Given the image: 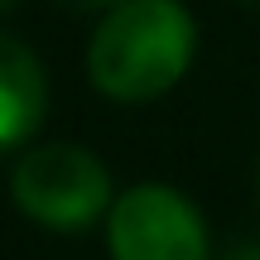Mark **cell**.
Listing matches in <instances>:
<instances>
[{
	"label": "cell",
	"mask_w": 260,
	"mask_h": 260,
	"mask_svg": "<svg viewBox=\"0 0 260 260\" xmlns=\"http://www.w3.org/2000/svg\"><path fill=\"white\" fill-rule=\"evenodd\" d=\"M226 260H260V246H246V251H236V255H226Z\"/></svg>",
	"instance_id": "cell-6"
},
{
	"label": "cell",
	"mask_w": 260,
	"mask_h": 260,
	"mask_svg": "<svg viewBox=\"0 0 260 260\" xmlns=\"http://www.w3.org/2000/svg\"><path fill=\"white\" fill-rule=\"evenodd\" d=\"M48 111V77L19 39L0 34V149L24 145Z\"/></svg>",
	"instance_id": "cell-4"
},
{
	"label": "cell",
	"mask_w": 260,
	"mask_h": 260,
	"mask_svg": "<svg viewBox=\"0 0 260 260\" xmlns=\"http://www.w3.org/2000/svg\"><path fill=\"white\" fill-rule=\"evenodd\" d=\"M77 5H87V10H121V5H130V0H77Z\"/></svg>",
	"instance_id": "cell-5"
},
{
	"label": "cell",
	"mask_w": 260,
	"mask_h": 260,
	"mask_svg": "<svg viewBox=\"0 0 260 260\" xmlns=\"http://www.w3.org/2000/svg\"><path fill=\"white\" fill-rule=\"evenodd\" d=\"M10 5H15V0H0V15H5V10H10Z\"/></svg>",
	"instance_id": "cell-7"
},
{
	"label": "cell",
	"mask_w": 260,
	"mask_h": 260,
	"mask_svg": "<svg viewBox=\"0 0 260 260\" xmlns=\"http://www.w3.org/2000/svg\"><path fill=\"white\" fill-rule=\"evenodd\" d=\"M15 207L39 226L82 232L96 217H111L116 193L106 164L82 145H39L10 174Z\"/></svg>",
	"instance_id": "cell-2"
},
{
	"label": "cell",
	"mask_w": 260,
	"mask_h": 260,
	"mask_svg": "<svg viewBox=\"0 0 260 260\" xmlns=\"http://www.w3.org/2000/svg\"><path fill=\"white\" fill-rule=\"evenodd\" d=\"M111 260H207V222L178 188L135 183L106 217Z\"/></svg>",
	"instance_id": "cell-3"
},
{
	"label": "cell",
	"mask_w": 260,
	"mask_h": 260,
	"mask_svg": "<svg viewBox=\"0 0 260 260\" xmlns=\"http://www.w3.org/2000/svg\"><path fill=\"white\" fill-rule=\"evenodd\" d=\"M198 53V24L183 0H130L106 10L87 44L92 87L111 102L140 106L174 92Z\"/></svg>",
	"instance_id": "cell-1"
}]
</instances>
